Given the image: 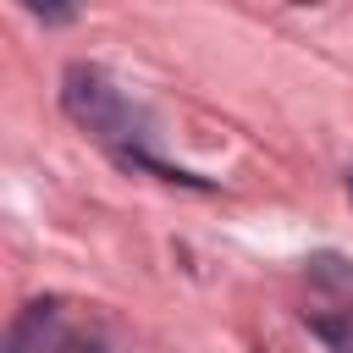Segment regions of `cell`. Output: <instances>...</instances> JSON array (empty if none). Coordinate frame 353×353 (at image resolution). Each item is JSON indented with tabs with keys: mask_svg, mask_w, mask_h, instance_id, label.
Here are the masks:
<instances>
[{
	"mask_svg": "<svg viewBox=\"0 0 353 353\" xmlns=\"http://www.w3.org/2000/svg\"><path fill=\"white\" fill-rule=\"evenodd\" d=\"M61 105H66V116L72 121H83V127H94V132H105V138H116L127 121H132V110H127V99L116 94V83L99 72V66H66V77H61Z\"/></svg>",
	"mask_w": 353,
	"mask_h": 353,
	"instance_id": "obj_1",
	"label": "cell"
},
{
	"mask_svg": "<svg viewBox=\"0 0 353 353\" xmlns=\"http://www.w3.org/2000/svg\"><path fill=\"white\" fill-rule=\"evenodd\" d=\"M347 353H353V347H347Z\"/></svg>",
	"mask_w": 353,
	"mask_h": 353,
	"instance_id": "obj_2",
	"label": "cell"
}]
</instances>
